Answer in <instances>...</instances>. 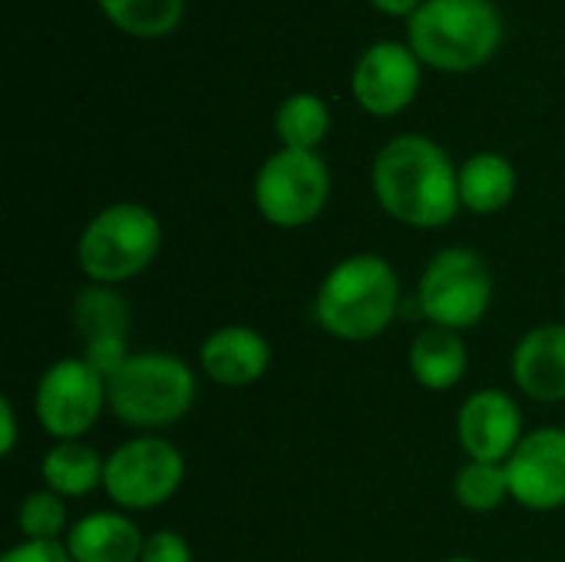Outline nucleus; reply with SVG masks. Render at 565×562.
<instances>
[{
  "label": "nucleus",
  "instance_id": "f257e3e1",
  "mask_svg": "<svg viewBox=\"0 0 565 562\" xmlns=\"http://www.w3.org/2000/svg\"><path fill=\"white\" fill-rule=\"evenodd\" d=\"M377 205L407 229H444L457 219L460 169L427 136L404 132L391 139L371 169Z\"/></svg>",
  "mask_w": 565,
  "mask_h": 562
},
{
  "label": "nucleus",
  "instance_id": "f03ea898",
  "mask_svg": "<svg viewBox=\"0 0 565 562\" xmlns=\"http://www.w3.org/2000/svg\"><path fill=\"white\" fill-rule=\"evenodd\" d=\"M397 268L374 252H358L328 268L315 295V321L338 341H374L401 311Z\"/></svg>",
  "mask_w": 565,
  "mask_h": 562
},
{
  "label": "nucleus",
  "instance_id": "7ed1b4c3",
  "mask_svg": "<svg viewBox=\"0 0 565 562\" xmlns=\"http://www.w3.org/2000/svg\"><path fill=\"white\" fill-rule=\"evenodd\" d=\"M109 411L139 434H159L179 424L199 401L195 371L169 351H132V358L106 381Z\"/></svg>",
  "mask_w": 565,
  "mask_h": 562
},
{
  "label": "nucleus",
  "instance_id": "20e7f679",
  "mask_svg": "<svg viewBox=\"0 0 565 562\" xmlns=\"http://www.w3.org/2000/svg\"><path fill=\"white\" fill-rule=\"evenodd\" d=\"M411 50L434 70L470 73L503 40V17L490 0H424L411 13Z\"/></svg>",
  "mask_w": 565,
  "mask_h": 562
},
{
  "label": "nucleus",
  "instance_id": "39448f33",
  "mask_svg": "<svg viewBox=\"0 0 565 562\" xmlns=\"http://www.w3.org/2000/svg\"><path fill=\"white\" fill-rule=\"evenodd\" d=\"M162 248V222L139 202H113L99 209L76 242L79 272L89 285L119 288L139 278Z\"/></svg>",
  "mask_w": 565,
  "mask_h": 562
},
{
  "label": "nucleus",
  "instance_id": "423d86ee",
  "mask_svg": "<svg viewBox=\"0 0 565 562\" xmlns=\"http://www.w3.org/2000/svg\"><path fill=\"white\" fill-rule=\"evenodd\" d=\"M493 305V272L487 258L473 248L450 245L440 248L420 282H417V308L427 325L470 331L477 328Z\"/></svg>",
  "mask_w": 565,
  "mask_h": 562
},
{
  "label": "nucleus",
  "instance_id": "0eeeda50",
  "mask_svg": "<svg viewBox=\"0 0 565 562\" xmlns=\"http://www.w3.org/2000/svg\"><path fill=\"white\" fill-rule=\"evenodd\" d=\"M185 484V457L162 434H136L106 457L103 490L122 513H149Z\"/></svg>",
  "mask_w": 565,
  "mask_h": 562
},
{
  "label": "nucleus",
  "instance_id": "6e6552de",
  "mask_svg": "<svg viewBox=\"0 0 565 562\" xmlns=\"http://www.w3.org/2000/svg\"><path fill=\"white\" fill-rule=\"evenodd\" d=\"M252 195L265 222L278 229H305L328 205L331 172L318 152L278 149L258 169Z\"/></svg>",
  "mask_w": 565,
  "mask_h": 562
},
{
  "label": "nucleus",
  "instance_id": "1a4fd4ad",
  "mask_svg": "<svg viewBox=\"0 0 565 562\" xmlns=\"http://www.w3.org/2000/svg\"><path fill=\"white\" fill-rule=\"evenodd\" d=\"M109 407L106 378L96 374L83 354L53 361L33 391V414L46 437L83 441Z\"/></svg>",
  "mask_w": 565,
  "mask_h": 562
},
{
  "label": "nucleus",
  "instance_id": "9d476101",
  "mask_svg": "<svg viewBox=\"0 0 565 562\" xmlns=\"http://www.w3.org/2000/svg\"><path fill=\"white\" fill-rule=\"evenodd\" d=\"M510 497L533 513H556L565 507V427L526 431L507 460Z\"/></svg>",
  "mask_w": 565,
  "mask_h": 562
},
{
  "label": "nucleus",
  "instance_id": "9b49d317",
  "mask_svg": "<svg viewBox=\"0 0 565 562\" xmlns=\"http://www.w3.org/2000/svg\"><path fill=\"white\" fill-rule=\"evenodd\" d=\"M523 437V411L500 388L473 391L457 411V441L467 460L507 464Z\"/></svg>",
  "mask_w": 565,
  "mask_h": 562
},
{
  "label": "nucleus",
  "instance_id": "f8f14e48",
  "mask_svg": "<svg viewBox=\"0 0 565 562\" xmlns=\"http://www.w3.org/2000/svg\"><path fill=\"white\" fill-rule=\"evenodd\" d=\"M351 86L354 99L371 116H394L407 109L420 89V60L414 50L384 40L358 60Z\"/></svg>",
  "mask_w": 565,
  "mask_h": 562
},
{
  "label": "nucleus",
  "instance_id": "ddd939ff",
  "mask_svg": "<svg viewBox=\"0 0 565 562\" xmlns=\"http://www.w3.org/2000/svg\"><path fill=\"white\" fill-rule=\"evenodd\" d=\"M199 368L218 388H252L271 368V341L248 325H222L205 335Z\"/></svg>",
  "mask_w": 565,
  "mask_h": 562
},
{
  "label": "nucleus",
  "instance_id": "4468645a",
  "mask_svg": "<svg viewBox=\"0 0 565 562\" xmlns=\"http://www.w3.org/2000/svg\"><path fill=\"white\" fill-rule=\"evenodd\" d=\"M510 374L530 401H565V321H546L530 328L510 358Z\"/></svg>",
  "mask_w": 565,
  "mask_h": 562
},
{
  "label": "nucleus",
  "instance_id": "2eb2a0df",
  "mask_svg": "<svg viewBox=\"0 0 565 562\" xmlns=\"http://www.w3.org/2000/svg\"><path fill=\"white\" fill-rule=\"evenodd\" d=\"M63 547L73 562H139L146 537L132 513L93 510L70 527Z\"/></svg>",
  "mask_w": 565,
  "mask_h": 562
},
{
  "label": "nucleus",
  "instance_id": "dca6fc26",
  "mask_svg": "<svg viewBox=\"0 0 565 562\" xmlns=\"http://www.w3.org/2000/svg\"><path fill=\"white\" fill-rule=\"evenodd\" d=\"M407 368L411 378L434 394L454 391L467 371H470V351L460 331L427 325L414 335L411 351H407Z\"/></svg>",
  "mask_w": 565,
  "mask_h": 562
},
{
  "label": "nucleus",
  "instance_id": "f3484780",
  "mask_svg": "<svg viewBox=\"0 0 565 562\" xmlns=\"http://www.w3.org/2000/svg\"><path fill=\"white\" fill-rule=\"evenodd\" d=\"M103 474L106 457H99V450L86 441H56L40 460L43 487L63 500H79L93 490H103Z\"/></svg>",
  "mask_w": 565,
  "mask_h": 562
},
{
  "label": "nucleus",
  "instance_id": "a211bd4d",
  "mask_svg": "<svg viewBox=\"0 0 565 562\" xmlns=\"http://www.w3.org/2000/svg\"><path fill=\"white\" fill-rule=\"evenodd\" d=\"M516 195V169L500 152H477L460 166V205L477 215L503 212Z\"/></svg>",
  "mask_w": 565,
  "mask_h": 562
},
{
  "label": "nucleus",
  "instance_id": "6ab92c4d",
  "mask_svg": "<svg viewBox=\"0 0 565 562\" xmlns=\"http://www.w3.org/2000/svg\"><path fill=\"white\" fill-rule=\"evenodd\" d=\"M73 331L83 338V344L106 341V338H129V301L119 295V288L109 285H86L70 308Z\"/></svg>",
  "mask_w": 565,
  "mask_h": 562
},
{
  "label": "nucleus",
  "instance_id": "aec40b11",
  "mask_svg": "<svg viewBox=\"0 0 565 562\" xmlns=\"http://www.w3.org/2000/svg\"><path fill=\"white\" fill-rule=\"evenodd\" d=\"M328 129H331V113H328L324 99L315 93H295L278 106L275 132H278L285 149L315 152V146H321Z\"/></svg>",
  "mask_w": 565,
  "mask_h": 562
},
{
  "label": "nucleus",
  "instance_id": "412c9836",
  "mask_svg": "<svg viewBox=\"0 0 565 562\" xmlns=\"http://www.w3.org/2000/svg\"><path fill=\"white\" fill-rule=\"evenodd\" d=\"M454 497L463 510L470 513H497L510 497V477L507 464H483V460H467L457 470L454 480Z\"/></svg>",
  "mask_w": 565,
  "mask_h": 562
},
{
  "label": "nucleus",
  "instance_id": "4be33fe9",
  "mask_svg": "<svg viewBox=\"0 0 565 562\" xmlns=\"http://www.w3.org/2000/svg\"><path fill=\"white\" fill-rule=\"evenodd\" d=\"M99 7L126 33L162 36L179 26L185 0H99Z\"/></svg>",
  "mask_w": 565,
  "mask_h": 562
},
{
  "label": "nucleus",
  "instance_id": "5701e85b",
  "mask_svg": "<svg viewBox=\"0 0 565 562\" xmlns=\"http://www.w3.org/2000/svg\"><path fill=\"white\" fill-rule=\"evenodd\" d=\"M70 517H66V500L56 497L53 490H36L20 500L17 507V530L23 540H43V543H63L70 533Z\"/></svg>",
  "mask_w": 565,
  "mask_h": 562
},
{
  "label": "nucleus",
  "instance_id": "b1692460",
  "mask_svg": "<svg viewBox=\"0 0 565 562\" xmlns=\"http://www.w3.org/2000/svg\"><path fill=\"white\" fill-rule=\"evenodd\" d=\"M139 562H192V547L185 543L182 533H175V530H159V533L146 537L142 560Z\"/></svg>",
  "mask_w": 565,
  "mask_h": 562
},
{
  "label": "nucleus",
  "instance_id": "393cba45",
  "mask_svg": "<svg viewBox=\"0 0 565 562\" xmlns=\"http://www.w3.org/2000/svg\"><path fill=\"white\" fill-rule=\"evenodd\" d=\"M0 562H73L63 543H43V540H20L10 547Z\"/></svg>",
  "mask_w": 565,
  "mask_h": 562
},
{
  "label": "nucleus",
  "instance_id": "a878e982",
  "mask_svg": "<svg viewBox=\"0 0 565 562\" xmlns=\"http://www.w3.org/2000/svg\"><path fill=\"white\" fill-rule=\"evenodd\" d=\"M17 441H20V421H17V407L13 401L3 394L0 397V454L10 457L17 450Z\"/></svg>",
  "mask_w": 565,
  "mask_h": 562
},
{
  "label": "nucleus",
  "instance_id": "bb28decb",
  "mask_svg": "<svg viewBox=\"0 0 565 562\" xmlns=\"http://www.w3.org/2000/svg\"><path fill=\"white\" fill-rule=\"evenodd\" d=\"M377 10H384V13H394V17H404V13H417V7L424 3V0H371Z\"/></svg>",
  "mask_w": 565,
  "mask_h": 562
},
{
  "label": "nucleus",
  "instance_id": "cd10ccee",
  "mask_svg": "<svg viewBox=\"0 0 565 562\" xmlns=\"http://www.w3.org/2000/svg\"><path fill=\"white\" fill-rule=\"evenodd\" d=\"M444 562H477L473 556H450V560H444Z\"/></svg>",
  "mask_w": 565,
  "mask_h": 562
},
{
  "label": "nucleus",
  "instance_id": "c85d7f7f",
  "mask_svg": "<svg viewBox=\"0 0 565 562\" xmlns=\"http://www.w3.org/2000/svg\"><path fill=\"white\" fill-rule=\"evenodd\" d=\"M563 315H565V298H563Z\"/></svg>",
  "mask_w": 565,
  "mask_h": 562
}]
</instances>
